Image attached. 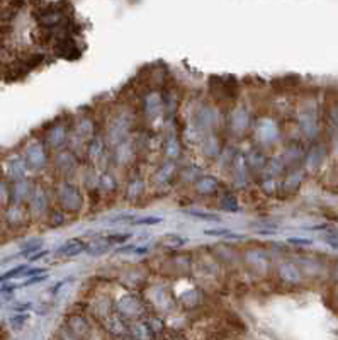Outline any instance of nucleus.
Returning a JSON list of instances; mask_svg holds the SVG:
<instances>
[{"instance_id": "f257e3e1", "label": "nucleus", "mask_w": 338, "mask_h": 340, "mask_svg": "<svg viewBox=\"0 0 338 340\" xmlns=\"http://www.w3.org/2000/svg\"><path fill=\"white\" fill-rule=\"evenodd\" d=\"M257 134L262 143H265V145L274 143L279 136L277 124H275L272 119H262L257 126Z\"/></svg>"}, {"instance_id": "f03ea898", "label": "nucleus", "mask_w": 338, "mask_h": 340, "mask_svg": "<svg viewBox=\"0 0 338 340\" xmlns=\"http://www.w3.org/2000/svg\"><path fill=\"white\" fill-rule=\"evenodd\" d=\"M279 276L287 284H297L301 281V272L292 262H284V264L279 265Z\"/></svg>"}, {"instance_id": "7ed1b4c3", "label": "nucleus", "mask_w": 338, "mask_h": 340, "mask_svg": "<svg viewBox=\"0 0 338 340\" xmlns=\"http://www.w3.org/2000/svg\"><path fill=\"white\" fill-rule=\"evenodd\" d=\"M61 194H65V197H61V202H63L68 210H79V208L82 206V196L75 187L65 186Z\"/></svg>"}, {"instance_id": "20e7f679", "label": "nucleus", "mask_w": 338, "mask_h": 340, "mask_svg": "<svg viewBox=\"0 0 338 340\" xmlns=\"http://www.w3.org/2000/svg\"><path fill=\"white\" fill-rule=\"evenodd\" d=\"M248 126V113L243 108H236L231 114V128L236 133H243Z\"/></svg>"}, {"instance_id": "39448f33", "label": "nucleus", "mask_w": 338, "mask_h": 340, "mask_svg": "<svg viewBox=\"0 0 338 340\" xmlns=\"http://www.w3.org/2000/svg\"><path fill=\"white\" fill-rule=\"evenodd\" d=\"M119 310L124 315H128V317H133V315H138L141 312L143 306L134 296H124V298L119 301Z\"/></svg>"}, {"instance_id": "423d86ee", "label": "nucleus", "mask_w": 338, "mask_h": 340, "mask_svg": "<svg viewBox=\"0 0 338 340\" xmlns=\"http://www.w3.org/2000/svg\"><path fill=\"white\" fill-rule=\"evenodd\" d=\"M85 249H87V245L82 244V242H79V240H70V242H66V244L56 252V254L61 255V257H75V255L82 254V252H84Z\"/></svg>"}, {"instance_id": "0eeeda50", "label": "nucleus", "mask_w": 338, "mask_h": 340, "mask_svg": "<svg viewBox=\"0 0 338 340\" xmlns=\"http://www.w3.org/2000/svg\"><path fill=\"white\" fill-rule=\"evenodd\" d=\"M299 124H301V129L306 133L308 136H315L316 133V118L315 114L310 113V111H304L299 116Z\"/></svg>"}, {"instance_id": "6e6552de", "label": "nucleus", "mask_w": 338, "mask_h": 340, "mask_svg": "<svg viewBox=\"0 0 338 340\" xmlns=\"http://www.w3.org/2000/svg\"><path fill=\"white\" fill-rule=\"evenodd\" d=\"M219 184L216 181L214 177H202L199 182L196 184V189L199 194H206V196H209V194H214L218 191Z\"/></svg>"}, {"instance_id": "1a4fd4ad", "label": "nucleus", "mask_w": 338, "mask_h": 340, "mask_svg": "<svg viewBox=\"0 0 338 340\" xmlns=\"http://www.w3.org/2000/svg\"><path fill=\"white\" fill-rule=\"evenodd\" d=\"M131 332H133L134 337L139 338V340H152V337H153V328L149 327V325L143 323V322L134 323Z\"/></svg>"}, {"instance_id": "9d476101", "label": "nucleus", "mask_w": 338, "mask_h": 340, "mask_svg": "<svg viewBox=\"0 0 338 340\" xmlns=\"http://www.w3.org/2000/svg\"><path fill=\"white\" fill-rule=\"evenodd\" d=\"M325 158V150H323V147H318V148H315L313 152L308 155V158H306V165H308V168H311V170H315V168H318V165L321 163V160Z\"/></svg>"}, {"instance_id": "9b49d317", "label": "nucleus", "mask_w": 338, "mask_h": 340, "mask_svg": "<svg viewBox=\"0 0 338 340\" xmlns=\"http://www.w3.org/2000/svg\"><path fill=\"white\" fill-rule=\"evenodd\" d=\"M110 242L107 240V238H100V240H97L94 244V247H90L89 249V254L92 255V257H95V255H100V254H105L109 249H110Z\"/></svg>"}, {"instance_id": "f8f14e48", "label": "nucleus", "mask_w": 338, "mask_h": 340, "mask_svg": "<svg viewBox=\"0 0 338 340\" xmlns=\"http://www.w3.org/2000/svg\"><path fill=\"white\" fill-rule=\"evenodd\" d=\"M146 108L152 114H158L162 113V97L158 94H152L146 100Z\"/></svg>"}, {"instance_id": "ddd939ff", "label": "nucleus", "mask_w": 338, "mask_h": 340, "mask_svg": "<svg viewBox=\"0 0 338 340\" xmlns=\"http://www.w3.org/2000/svg\"><path fill=\"white\" fill-rule=\"evenodd\" d=\"M219 152V143L218 140H216V136L209 134L206 138V143H204V153H207L209 157H214L216 153Z\"/></svg>"}, {"instance_id": "4468645a", "label": "nucleus", "mask_w": 338, "mask_h": 340, "mask_svg": "<svg viewBox=\"0 0 338 340\" xmlns=\"http://www.w3.org/2000/svg\"><path fill=\"white\" fill-rule=\"evenodd\" d=\"M301 174L299 172H294L291 174V176H287V181H286V191L289 189V191H296V189L299 187V184H301Z\"/></svg>"}, {"instance_id": "2eb2a0df", "label": "nucleus", "mask_w": 338, "mask_h": 340, "mask_svg": "<svg viewBox=\"0 0 338 340\" xmlns=\"http://www.w3.org/2000/svg\"><path fill=\"white\" fill-rule=\"evenodd\" d=\"M221 208L224 211H236L238 210V204H236V199L231 196V194H226V196L221 199Z\"/></svg>"}, {"instance_id": "dca6fc26", "label": "nucleus", "mask_w": 338, "mask_h": 340, "mask_svg": "<svg viewBox=\"0 0 338 340\" xmlns=\"http://www.w3.org/2000/svg\"><path fill=\"white\" fill-rule=\"evenodd\" d=\"M162 242L165 245H170V247H180V245H183L185 244V238H182V236H178V235H165L162 238Z\"/></svg>"}, {"instance_id": "f3484780", "label": "nucleus", "mask_w": 338, "mask_h": 340, "mask_svg": "<svg viewBox=\"0 0 338 340\" xmlns=\"http://www.w3.org/2000/svg\"><path fill=\"white\" fill-rule=\"evenodd\" d=\"M248 162L252 167L258 168V167H264V162H265V157L260 152H252L248 155Z\"/></svg>"}, {"instance_id": "a211bd4d", "label": "nucleus", "mask_w": 338, "mask_h": 340, "mask_svg": "<svg viewBox=\"0 0 338 340\" xmlns=\"http://www.w3.org/2000/svg\"><path fill=\"white\" fill-rule=\"evenodd\" d=\"M189 215L199 218V220H206V221H212V223H219L221 218L216 215H209V213H202V211H189Z\"/></svg>"}, {"instance_id": "6ab92c4d", "label": "nucleus", "mask_w": 338, "mask_h": 340, "mask_svg": "<svg viewBox=\"0 0 338 340\" xmlns=\"http://www.w3.org/2000/svg\"><path fill=\"white\" fill-rule=\"evenodd\" d=\"M24 270H26V265H17L16 269L6 272L4 276H0V281H7V279H12V278H17V276H22Z\"/></svg>"}, {"instance_id": "aec40b11", "label": "nucleus", "mask_w": 338, "mask_h": 340, "mask_svg": "<svg viewBox=\"0 0 338 340\" xmlns=\"http://www.w3.org/2000/svg\"><path fill=\"white\" fill-rule=\"evenodd\" d=\"M133 223H134V225H138V226H143V225H158V223H162V218H158V216H148V218H139V220H134Z\"/></svg>"}, {"instance_id": "412c9836", "label": "nucleus", "mask_w": 338, "mask_h": 340, "mask_svg": "<svg viewBox=\"0 0 338 340\" xmlns=\"http://www.w3.org/2000/svg\"><path fill=\"white\" fill-rule=\"evenodd\" d=\"M230 228H216V230H204V235L207 236H228Z\"/></svg>"}, {"instance_id": "4be33fe9", "label": "nucleus", "mask_w": 338, "mask_h": 340, "mask_svg": "<svg viewBox=\"0 0 338 340\" xmlns=\"http://www.w3.org/2000/svg\"><path fill=\"white\" fill-rule=\"evenodd\" d=\"M167 153H168V157H175V155H178V143L175 142V138H168V142H167Z\"/></svg>"}, {"instance_id": "5701e85b", "label": "nucleus", "mask_w": 338, "mask_h": 340, "mask_svg": "<svg viewBox=\"0 0 338 340\" xmlns=\"http://www.w3.org/2000/svg\"><path fill=\"white\" fill-rule=\"evenodd\" d=\"M110 244H124V242H128L131 235L129 233H123V235H110V236H105Z\"/></svg>"}, {"instance_id": "b1692460", "label": "nucleus", "mask_w": 338, "mask_h": 340, "mask_svg": "<svg viewBox=\"0 0 338 340\" xmlns=\"http://www.w3.org/2000/svg\"><path fill=\"white\" fill-rule=\"evenodd\" d=\"M46 269H41V267H34V269H29V270H24V278H29V276H34V278H37V276H45Z\"/></svg>"}, {"instance_id": "393cba45", "label": "nucleus", "mask_w": 338, "mask_h": 340, "mask_svg": "<svg viewBox=\"0 0 338 340\" xmlns=\"http://www.w3.org/2000/svg\"><path fill=\"white\" fill-rule=\"evenodd\" d=\"M289 244L292 245H311L313 242L310 240V238H289Z\"/></svg>"}, {"instance_id": "a878e982", "label": "nucleus", "mask_w": 338, "mask_h": 340, "mask_svg": "<svg viewBox=\"0 0 338 340\" xmlns=\"http://www.w3.org/2000/svg\"><path fill=\"white\" fill-rule=\"evenodd\" d=\"M48 254V252L45 250V252H40V254H36V255H32L31 257V260H37V259H41V257H45Z\"/></svg>"}]
</instances>
